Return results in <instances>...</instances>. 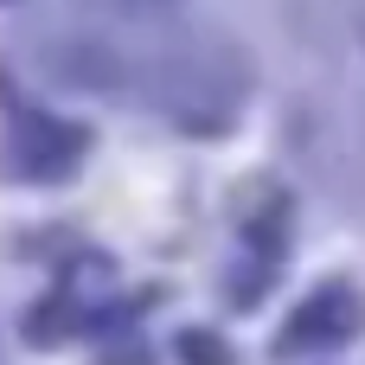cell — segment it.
I'll return each mask as SVG.
<instances>
[{
	"label": "cell",
	"instance_id": "1",
	"mask_svg": "<svg viewBox=\"0 0 365 365\" xmlns=\"http://www.w3.org/2000/svg\"><path fill=\"white\" fill-rule=\"evenodd\" d=\"M365 327V302L353 289H321V295H308L302 302V314L282 327V353H308V346H334V340H353Z\"/></svg>",
	"mask_w": 365,
	"mask_h": 365
},
{
	"label": "cell",
	"instance_id": "4",
	"mask_svg": "<svg viewBox=\"0 0 365 365\" xmlns=\"http://www.w3.org/2000/svg\"><path fill=\"white\" fill-rule=\"evenodd\" d=\"M135 6H154V0H135Z\"/></svg>",
	"mask_w": 365,
	"mask_h": 365
},
{
	"label": "cell",
	"instance_id": "3",
	"mask_svg": "<svg viewBox=\"0 0 365 365\" xmlns=\"http://www.w3.org/2000/svg\"><path fill=\"white\" fill-rule=\"evenodd\" d=\"M353 13H359V26H365V0H353Z\"/></svg>",
	"mask_w": 365,
	"mask_h": 365
},
{
	"label": "cell",
	"instance_id": "2",
	"mask_svg": "<svg viewBox=\"0 0 365 365\" xmlns=\"http://www.w3.org/2000/svg\"><path fill=\"white\" fill-rule=\"evenodd\" d=\"M212 346H218L212 334H186V340H180V353H186L192 365H225V353H212Z\"/></svg>",
	"mask_w": 365,
	"mask_h": 365
}]
</instances>
